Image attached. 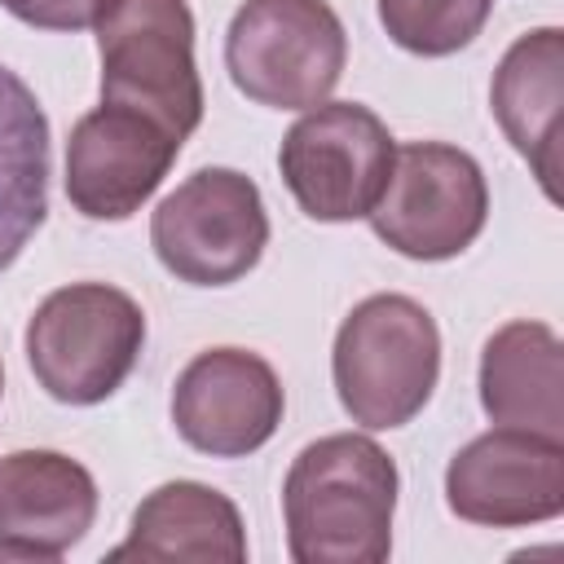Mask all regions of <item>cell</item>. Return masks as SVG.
Instances as JSON below:
<instances>
[{"label": "cell", "mask_w": 564, "mask_h": 564, "mask_svg": "<svg viewBox=\"0 0 564 564\" xmlns=\"http://www.w3.org/2000/svg\"><path fill=\"white\" fill-rule=\"evenodd\" d=\"M397 463L357 432L304 445L282 485L295 564H379L392 551Z\"/></svg>", "instance_id": "cell-1"}, {"label": "cell", "mask_w": 564, "mask_h": 564, "mask_svg": "<svg viewBox=\"0 0 564 564\" xmlns=\"http://www.w3.org/2000/svg\"><path fill=\"white\" fill-rule=\"evenodd\" d=\"M330 375L352 423L388 432L410 423L441 379V330L410 295H370L335 330Z\"/></svg>", "instance_id": "cell-2"}, {"label": "cell", "mask_w": 564, "mask_h": 564, "mask_svg": "<svg viewBox=\"0 0 564 564\" xmlns=\"http://www.w3.org/2000/svg\"><path fill=\"white\" fill-rule=\"evenodd\" d=\"M145 344L141 304L106 282L57 286L26 322V361L40 388L66 405L106 401Z\"/></svg>", "instance_id": "cell-3"}, {"label": "cell", "mask_w": 564, "mask_h": 564, "mask_svg": "<svg viewBox=\"0 0 564 564\" xmlns=\"http://www.w3.org/2000/svg\"><path fill=\"white\" fill-rule=\"evenodd\" d=\"M348 62V35L326 0H247L225 31L234 88L273 110L322 106Z\"/></svg>", "instance_id": "cell-4"}, {"label": "cell", "mask_w": 564, "mask_h": 564, "mask_svg": "<svg viewBox=\"0 0 564 564\" xmlns=\"http://www.w3.org/2000/svg\"><path fill=\"white\" fill-rule=\"evenodd\" d=\"M97 48L101 101L141 110L181 141L203 123L194 13L185 0H115L97 22Z\"/></svg>", "instance_id": "cell-5"}, {"label": "cell", "mask_w": 564, "mask_h": 564, "mask_svg": "<svg viewBox=\"0 0 564 564\" xmlns=\"http://www.w3.org/2000/svg\"><path fill=\"white\" fill-rule=\"evenodd\" d=\"M159 264L189 286H229L247 278L269 247V216L251 176L198 167L150 216Z\"/></svg>", "instance_id": "cell-6"}, {"label": "cell", "mask_w": 564, "mask_h": 564, "mask_svg": "<svg viewBox=\"0 0 564 564\" xmlns=\"http://www.w3.org/2000/svg\"><path fill=\"white\" fill-rule=\"evenodd\" d=\"M397 141L361 101H322L291 123L278 150L282 181L304 216L339 225L361 220L379 203Z\"/></svg>", "instance_id": "cell-7"}, {"label": "cell", "mask_w": 564, "mask_h": 564, "mask_svg": "<svg viewBox=\"0 0 564 564\" xmlns=\"http://www.w3.org/2000/svg\"><path fill=\"white\" fill-rule=\"evenodd\" d=\"M489 216L480 163L445 141H410L392 154L388 185L370 207L375 234L410 260H454Z\"/></svg>", "instance_id": "cell-8"}, {"label": "cell", "mask_w": 564, "mask_h": 564, "mask_svg": "<svg viewBox=\"0 0 564 564\" xmlns=\"http://www.w3.org/2000/svg\"><path fill=\"white\" fill-rule=\"evenodd\" d=\"M445 502L458 520L489 529L542 524L564 511V441L494 427L445 467Z\"/></svg>", "instance_id": "cell-9"}, {"label": "cell", "mask_w": 564, "mask_h": 564, "mask_svg": "<svg viewBox=\"0 0 564 564\" xmlns=\"http://www.w3.org/2000/svg\"><path fill=\"white\" fill-rule=\"evenodd\" d=\"M181 137L141 110L101 101L66 141V198L88 220H128L167 176Z\"/></svg>", "instance_id": "cell-10"}, {"label": "cell", "mask_w": 564, "mask_h": 564, "mask_svg": "<svg viewBox=\"0 0 564 564\" xmlns=\"http://www.w3.org/2000/svg\"><path fill=\"white\" fill-rule=\"evenodd\" d=\"M282 383L247 348L198 352L172 388V423L185 445L212 458L256 454L282 423Z\"/></svg>", "instance_id": "cell-11"}, {"label": "cell", "mask_w": 564, "mask_h": 564, "mask_svg": "<svg viewBox=\"0 0 564 564\" xmlns=\"http://www.w3.org/2000/svg\"><path fill=\"white\" fill-rule=\"evenodd\" d=\"M97 520V480L57 449L0 458V560H57Z\"/></svg>", "instance_id": "cell-12"}, {"label": "cell", "mask_w": 564, "mask_h": 564, "mask_svg": "<svg viewBox=\"0 0 564 564\" xmlns=\"http://www.w3.org/2000/svg\"><path fill=\"white\" fill-rule=\"evenodd\" d=\"M560 75L564 35L560 26H538L502 53L489 88L498 128L529 159L551 203H560Z\"/></svg>", "instance_id": "cell-13"}, {"label": "cell", "mask_w": 564, "mask_h": 564, "mask_svg": "<svg viewBox=\"0 0 564 564\" xmlns=\"http://www.w3.org/2000/svg\"><path fill=\"white\" fill-rule=\"evenodd\" d=\"M110 560L242 564L247 560V529H242L238 507L220 489L198 485V480H167L132 511V529L110 551Z\"/></svg>", "instance_id": "cell-14"}, {"label": "cell", "mask_w": 564, "mask_h": 564, "mask_svg": "<svg viewBox=\"0 0 564 564\" xmlns=\"http://www.w3.org/2000/svg\"><path fill=\"white\" fill-rule=\"evenodd\" d=\"M480 405L498 427L564 441L560 335L546 322H507L480 352Z\"/></svg>", "instance_id": "cell-15"}, {"label": "cell", "mask_w": 564, "mask_h": 564, "mask_svg": "<svg viewBox=\"0 0 564 564\" xmlns=\"http://www.w3.org/2000/svg\"><path fill=\"white\" fill-rule=\"evenodd\" d=\"M48 216V119L22 75L0 66V273Z\"/></svg>", "instance_id": "cell-16"}, {"label": "cell", "mask_w": 564, "mask_h": 564, "mask_svg": "<svg viewBox=\"0 0 564 564\" xmlns=\"http://www.w3.org/2000/svg\"><path fill=\"white\" fill-rule=\"evenodd\" d=\"M489 9L494 0H379V22L397 48L449 57L480 35Z\"/></svg>", "instance_id": "cell-17"}, {"label": "cell", "mask_w": 564, "mask_h": 564, "mask_svg": "<svg viewBox=\"0 0 564 564\" xmlns=\"http://www.w3.org/2000/svg\"><path fill=\"white\" fill-rule=\"evenodd\" d=\"M115 0H0L18 22L40 26V31H84L106 18Z\"/></svg>", "instance_id": "cell-18"}, {"label": "cell", "mask_w": 564, "mask_h": 564, "mask_svg": "<svg viewBox=\"0 0 564 564\" xmlns=\"http://www.w3.org/2000/svg\"><path fill=\"white\" fill-rule=\"evenodd\" d=\"M0 388H4V370H0Z\"/></svg>", "instance_id": "cell-19"}]
</instances>
